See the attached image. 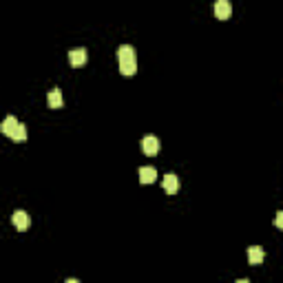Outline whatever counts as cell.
Here are the masks:
<instances>
[{
  "instance_id": "6da1fadb",
  "label": "cell",
  "mask_w": 283,
  "mask_h": 283,
  "mask_svg": "<svg viewBox=\"0 0 283 283\" xmlns=\"http://www.w3.org/2000/svg\"><path fill=\"white\" fill-rule=\"evenodd\" d=\"M117 60H119V73L126 75V78L135 75L137 56H135V49H133L131 44H122V47L117 49Z\"/></svg>"
},
{
  "instance_id": "7a4b0ae2",
  "label": "cell",
  "mask_w": 283,
  "mask_h": 283,
  "mask_svg": "<svg viewBox=\"0 0 283 283\" xmlns=\"http://www.w3.org/2000/svg\"><path fill=\"white\" fill-rule=\"evenodd\" d=\"M0 131H2V135H7L9 140L13 142H25L27 140V128L25 124H20L13 115H7V117L2 119V124H0Z\"/></svg>"
},
{
  "instance_id": "3957f363",
  "label": "cell",
  "mask_w": 283,
  "mask_h": 283,
  "mask_svg": "<svg viewBox=\"0 0 283 283\" xmlns=\"http://www.w3.org/2000/svg\"><path fill=\"white\" fill-rule=\"evenodd\" d=\"M142 150H144V155H148V157H155V155L159 153V140L155 135H146L144 140H142Z\"/></svg>"
},
{
  "instance_id": "277c9868",
  "label": "cell",
  "mask_w": 283,
  "mask_h": 283,
  "mask_svg": "<svg viewBox=\"0 0 283 283\" xmlns=\"http://www.w3.org/2000/svg\"><path fill=\"white\" fill-rule=\"evenodd\" d=\"M212 11H215V18H219V20H228L230 13H232L230 0H217L215 7H212Z\"/></svg>"
},
{
  "instance_id": "5b68a950",
  "label": "cell",
  "mask_w": 283,
  "mask_h": 283,
  "mask_svg": "<svg viewBox=\"0 0 283 283\" xmlns=\"http://www.w3.org/2000/svg\"><path fill=\"white\" fill-rule=\"evenodd\" d=\"M11 224L16 226V230H20V232H25L27 228H29V224H31V219H29V215H27L25 210H16L11 215Z\"/></svg>"
},
{
  "instance_id": "8992f818",
  "label": "cell",
  "mask_w": 283,
  "mask_h": 283,
  "mask_svg": "<svg viewBox=\"0 0 283 283\" xmlns=\"http://www.w3.org/2000/svg\"><path fill=\"white\" fill-rule=\"evenodd\" d=\"M86 57H88V53H86V49H71L69 51V62H71V66H82V64H86Z\"/></svg>"
},
{
  "instance_id": "52a82bcc",
  "label": "cell",
  "mask_w": 283,
  "mask_h": 283,
  "mask_svg": "<svg viewBox=\"0 0 283 283\" xmlns=\"http://www.w3.org/2000/svg\"><path fill=\"white\" fill-rule=\"evenodd\" d=\"M162 186H164V190H166L168 195H175L177 190H179V177H177L175 172H168V175H164Z\"/></svg>"
},
{
  "instance_id": "ba28073f",
  "label": "cell",
  "mask_w": 283,
  "mask_h": 283,
  "mask_svg": "<svg viewBox=\"0 0 283 283\" xmlns=\"http://www.w3.org/2000/svg\"><path fill=\"white\" fill-rule=\"evenodd\" d=\"M137 175H140L142 184H153V181L157 179V170H155L153 166H142L140 170H137Z\"/></svg>"
},
{
  "instance_id": "9c48e42d",
  "label": "cell",
  "mask_w": 283,
  "mask_h": 283,
  "mask_svg": "<svg viewBox=\"0 0 283 283\" xmlns=\"http://www.w3.org/2000/svg\"><path fill=\"white\" fill-rule=\"evenodd\" d=\"M263 259H265V252H263V248H259V246H252V248H248V261H250L252 265H259Z\"/></svg>"
},
{
  "instance_id": "30bf717a",
  "label": "cell",
  "mask_w": 283,
  "mask_h": 283,
  "mask_svg": "<svg viewBox=\"0 0 283 283\" xmlns=\"http://www.w3.org/2000/svg\"><path fill=\"white\" fill-rule=\"evenodd\" d=\"M47 104L51 106V109H60V106H62V93H60V88H53V91H49Z\"/></svg>"
},
{
  "instance_id": "8fae6325",
  "label": "cell",
  "mask_w": 283,
  "mask_h": 283,
  "mask_svg": "<svg viewBox=\"0 0 283 283\" xmlns=\"http://www.w3.org/2000/svg\"><path fill=\"white\" fill-rule=\"evenodd\" d=\"M274 226H277V228H283V212H281V210L277 212V219H274Z\"/></svg>"
}]
</instances>
